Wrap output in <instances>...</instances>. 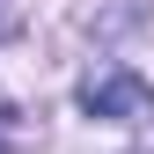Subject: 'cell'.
<instances>
[{
  "label": "cell",
  "instance_id": "obj_1",
  "mask_svg": "<svg viewBox=\"0 0 154 154\" xmlns=\"http://www.w3.org/2000/svg\"><path fill=\"white\" fill-rule=\"evenodd\" d=\"M81 110L88 118H110V125H147L154 118V88L132 66H103V73L81 81Z\"/></svg>",
  "mask_w": 154,
  "mask_h": 154
},
{
  "label": "cell",
  "instance_id": "obj_3",
  "mask_svg": "<svg viewBox=\"0 0 154 154\" xmlns=\"http://www.w3.org/2000/svg\"><path fill=\"white\" fill-rule=\"evenodd\" d=\"M0 22H8V0H0Z\"/></svg>",
  "mask_w": 154,
  "mask_h": 154
},
{
  "label": "cell",
  "instance_id": "obj_2",
  "mask_svg": "<svg viewBox=\"0 0 154 154\" xmlns=\"http://www.w3.org/2000/svg\"><path fill=\"white\" fill-rule=\"evenodd\" d=\"M15 118H22V110H15V95L0 88V147H8V140H22V125H15Z\"/></svg>",
  "mask_w": 154,
  "mask_h": 154
}]
</instances>
